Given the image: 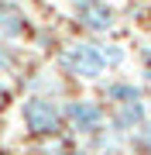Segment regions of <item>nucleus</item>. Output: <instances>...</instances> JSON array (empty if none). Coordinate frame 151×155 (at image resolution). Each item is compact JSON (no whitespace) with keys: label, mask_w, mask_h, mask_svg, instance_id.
Returning <instances> with one entry per match:
<instances>
[{"label":"nucleus","mask_w":151,"mask_h":155,"mask_svg":"<svg viewBox=\"0 0 151 155\" xmlns=\"http://www.w3.org/2000/svg\"><path fill=\"white\" fill-rule=\"evenodd\" d=\"M141 55H144V62H148V66H151V48H144V52H141Z\"/></svg>","instance_id":"nucleus-11"},{"label":"nucleus","mask_w":151,"mask_h":155,"mask_svg":"<svg viewBox=\"0 0 151 155\" xmlns=\"http://www.w3.org/2000/svg\"><path fill=\"white\" fill-rule=\"evenodd\" d=\"M14 4H24V0H14Z\"/></svg>","instance_id":"nucleus-12"},{"label":"nucleus","mask_w":151,"mask_h":155,"mask_svg":"<svg viewBox=\"0 0 151 155\" xmlns=\"http://www.w3.org/2000/svg\"><path fill=\"white\" fill-rule=\"evenodd\" d=\"M62 69L72 72V76H79V79H100L103 69H106L103 45H90V41L69 45V48L62 52Z\"/></svg>","instance_id":"nucleus-1"},{"label":"nucleus","mask_w":151,"mask_h":155,"mask_svg":"<svg viewBox=\"0 0 151 155\" xmlns=\"http://www.w3.org/2000/svg\"><path fill=\"white\" fill-rule=\"evenodd\" d=\"M11 62H14V52L7 48V45H0V69H7Z\"/></svg>","instance_id":"nucleus-9"},{"label":"nucleus","mask_w":151,"mask_h":155,"mask_svg":"<svg viewBox=\"0 0 151 155\" xmlns=\"http://www.w3.org/2000/svg\"><path fill=\"white\" fill-rule=\"evenodd\" d=\"M103 59H106V69L120 66V62H124V48H120V45H103Z\"/></svg>","instance_id":"nucleus-8"},{"label":"nucleus","mask_w":151,"mask_h":155,"mask_svg":"<svg viewBox=\"0 0 151 155\" xmlns=\"http://www.w3.org/2000/svg\"><path fill=\"white\" fill-rule=\"evenodd\" d=\"M106 97L117 100V104H134V100H141V86L127 83V79H117V83L106 86Z\"/></svg>","instance_id":"nucleus-7"},{"label":"nucleus","mask_w":151,"mask_h":155,"mask_svg":"<svg viewBox=\"0 0 151 155\" xmlns=\"http://www.w3.org/2000/svg\"><path fill=\"white\" fill-rule=\"evenodd\" d=\"M28 31H31V24H28V14L21 11V4L0 0V38L4 41H21Z\"/></svg>","instance_id":"nucleus-5"},{"label":"nucleus","mask_w":151,"mask_h":155,"mask_svg":"<svg viewBox=\"0 0 151 155\" xmlns=\"http://www.w3.org/2000/svg\"><path fill=\"white\" fill-rule=\"evenodd\" d=\"M72 17L93 35H106L117 24V14L106 0H72Z\"/></svg>","instance_id":"nucleus-3"},{"label":"nucleus","mask_w":151,"mask_h":155,"mask_svg":"<svg viewBox=\"0 0 151 155\" xmlns=\"http://www.w3.org/2000/svg\"><path fill=\"white\" fill-rule=\"evenodd\" d=\"M65 121L72 124L76 131L93 134V131H100V124H103V107L96 104V100H72V104L65 107Z\"/></svg>","instance_id":"nucleus-4"},{"label":"nucleus","mask_w":151,"mask_h":155,"mask_svg":"<svg viewBox=\"0 0 151 155\" xmlns=\"http://www.w3.org/2000/svg\"><path fill=\"white\" fill-rule=\"evenodd\" d=\"M144 131H148V134H144V145H148V148H151V124L144 127Z\"/></svg>","instance_id":"nucleus-10"},{"label":"nucleus","mask_w":151,"mask_h":155,"mask_svg":"<svg viewBox=\"0 0 151 155\" xmlns=\"http://www.w3.org/2000/svg\"><path fill=\"white\" fill-rule=\"evenodd\" d=\"M144 124V104L141 100H134V104H120L117 114H113V127L117 131H131V127Z\"/></svg>","instance_id":"nucleus-6"},{"label":"nucleus","mask_w":151,"mask_h":155,"mask_svg":"<svg viewBox=\"0 0 151 155\" xmlns=\"http://www.w3.org/2000/svg\"><path fill=\"white\" fill-rule=\"evenodd\" d=\"M21 117H24V124H28L31 134H55L62 127V110L52 104L48 97H38V93L24 100Z\"/></svg>","instance_id":"nucleus-2"}]
</instances>
